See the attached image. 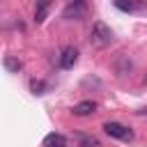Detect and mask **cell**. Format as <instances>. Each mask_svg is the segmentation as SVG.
<instances>
[{"mask_svg":"<svg viewBox=\"0 0 147 147\" xmlns=\"http://www.w3.org/2000/svg\"><path fill=\"white\" fill-rule=\"evenodd\" d=\"M92 44L94 46H99V48H106V46H110V41H113V30L106 25V23H101V21H96L94 23V28H92Z\"/></svg>","mask_w":147,"mask_h":147,"instance_id":"6da1fadb","label":"cell"},{"mask_svg":"<svg viewBox=\"0 0 147 147\" xmlns=\"http://www.w3.org/2000/svg\"><path fill=\"white\" fill-rule=\"evenodd\" d=\"M103 131L110 136V138H117V140H131L133 138V131L119 122H106L103 124Z\"/></svg>","mask_w":147,"mask_h":147,"instance_id":"7a4b0ae2","label":"cell"},{"mask_svg":"<svg viewBox=\"0 0 147 147\" xmlns=\"http://www.w3.org/2000/svg\"><path fill=\"white\" fill-rule=\"evenodd\" d=\"M78 62V48L74 46H64L60 51V57H57V64L62 69H74V64Z\"/></svg>","mask_w":147,"mask_h":147,"instance_id":"3957f363","label":"cell"},{"mask_svg":"<svg viewBox=\"0 0 147 147\" xmlns=\"http://www.w3.org/2000/svg\"><path fill=\"white\" fill-rule=\"evenodd\" d=\"M85 11H87V5H85L83 0H74V2L67 5L64 18H69V21H80V18L85 16Z\"/></svg>","mask_w":147,"mask_h":147,"instance_id":"277c9868","label":"cell"},{"mask_svg":"<svg viewBox=\"0 0 147 147\" xmlns=\"http://www.w3.org/2000/svg\"><path fill=\"white\" fill-rule=\"evenodd\" d=\"M94 110H96V101H80V103H76V106L71 108V113H74V115H78V117L92 115Z\"/></svg>","mask_w":147,"mask_h":147,"instance_id":"5b68a950","label":"cell"},{"mask_svg":"<svg viewBox=\"0 0 147 147\" xmlns=\"http://www.w3.org/2000/svg\"><path fill=\"white\" fill-rule=\"evenodd\" d=\"M48 9H51V0H37V5H34V21L44 23L46 16H48Z\"/></svg>","mask_w":147,"mask_h":147,"instance_id":"8992f818","label":"cell"},{"mask_svg":"<svg viewBox=\"0 0 147 147\" xmlns=\"http://www.w3.org/2000/svg\"><path fill=\"white\" fill-rule=\"evenodd\" d=\"M44 147H67V138L60 133H48L44 138Z\"/></svg>","mask_w":147,"mask_h":147,"instance_id":"52a82bcc","label":"cell"},{"mask_svg":"<svg viewBox=\"0 0 147 147\" xmlns=\"http://www.w3.org/2000/svg\"><path fill=\"white\" fill-rule=\"evenodd\" d=\"M21 67H23L21 60H16L14 55H7V57H5V69H7V71H18Z\"/></svg>","mask_w":147,"mask_h":147,"instance_id":"ba28073f","label":"cell"},{"mask_svg":"<svg viewBox=\"0 0 147 147\" xmlns=\"http://www.w3.org/2000/svg\"><path fill=\"white\" fill-rule=\"evenodd\" d=\"M78 145H80V147H101V142H99L94 136H80V138H78Z\"/></svg>","mask_w":147,"mask_h":147,"instance_id":"9c48e42d","label":"cell"},{"mask_svg":"<svg viewBox=\"0 0 147 147\" xmlns=\"http://www.w3.org/2000/svg\"><path fill=\"white\" fill-rule=\"evenodd\" d=\"M115 5H117L122 11H131V9H133V2H131V0H115Z\"/></svg>","mask_w":147,"mask_h":147,"instance_id":"30bf717a","label":"cell"}]
</instances>
